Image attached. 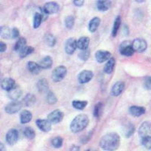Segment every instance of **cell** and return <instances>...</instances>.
<instances>
[{
  "mask_svg": "<svg viewBox=\"0 0 151 151\" xmlns=\"http://www.w3.org/2000/svg\"><path fill=\"white\" fill-rule=\"evenodd\" d=\"M0 86L5 91H9L12 88L15 86V81L12 78H5L0 83Z\"/></svg>",
  "mask_w": 151,
  "mask_h": 151,
  "instance_id": "cell-17",
  "label": "cell"
},
{
  "mask_svg": "<svg viewBox=\"0 0 151 151\" xmlns=\"http://www.w3.org/2000/svg\"><path fill=\"white\" fill-rule=\"evenodd\" d=\"M33 118V115L30 111L27 110H24L21 112L20 114V121L21 123L26 124L30 122Z\"/></svg>",
  "mask_w": 151,
  "mask_h": 151,
  "instance_id": "cell-20",
  "label": "cell"
},
{
  "mask_svg": "<svg viewBox=\"0 0 151 151\" xmlns=\"http://www.w3.org/2000/svg\"><path fill=\"white\" fill-rule=\"evenodd\" d=\"M120 25H121V17H119V16H117L116 18L115 21H114V23H113V29H112V36H113V37L116 36L119 29V27H120Z\"/></svg>",
  "mask_w": 151,
  "mask_h": 151,
  "instance_id": "cell-30",
  "label": "cell"
},
{
  "mask_svg": "<svg viewBox=\"0 0 151 151\" xmlns=\"http://www.w3.org/2000/svg\"><path fill=\"white\" fill-rule=\"evenodd\" d=\"M111 58V54L108 51L105 50H98L95 53V59L98 63H104L108 60Z\"/></svg>",
  "mask_w": 151,
  "mask_h": 151,
  "instance_id": "cell-13",
  "label": "cell"
},
{
  "mask_svg": "<svg viewBox=\"0 0 151 151\" xmlns=\"http://www.w3.org/2000/svg\"><path fill=\"white\" fill-rule=\"evenodd\" d=\"M119 52L124 56L130 57L133 55L134 51L132 46V42L130 41H125L121 43L119 47Z\"/></svg>",
  "mask_w": 151,
  "mask_h": 151,
  "instance_id": "cell-6",
  "label": "cell"
},
{
  "mask_svg": "<svg viewBox=\"0 0 151 151\" xmlns=\"http://www.w3.org/2000/svg\"><path fill=\"white\" fill-rule=\"evenodd\" d=\"M0 151H6V148L2 142H0Z\"/></svg>",
  "mask_w": 151,
  "mask_h": 151,
  "instance_id": "cell-48",
  "label": "cell"
},
{
  "mask_svg": "<svg viewBox=\"0 0 151 151\" xmlns=\"http://www.w3.org/2000/svg\"><path fill=\"white\" fill-rule=\"evenodd\" d=\"M63 142H64L63 138L60 137H55V138H53V139L52 140V141H51L52 147L55 148H57V149L61 147L62 145H63Z\"/></svg>",
  "mask_w": 151,
  "mask_h": 151,
  "instance_id": "cell-39",
  "label": "cell"
},
{
  "mask_svg": "<svg viewBox=\"0 0 151 151\" xmlns=\"http://www.w3.org/2000/svg\"><path fill=\"white\" fill-rule=\"evenodd\" d=\"M103 113V104L101 102L97 104L94 108V116L95 118H100Z\"/></svg>",
  "mask_w": 151,
  "mask_h": 151,
  "instance_id": "cell-36",
  "label": "cell"
},
{
  "mask_svg": "<svg viewBox=\"0 0 151 151\" xmlns=\"http://www.w3.org/2000/svg\"><path fill=\"white\" fill-rule=\"evenodd\" d=\"M69 151H80V150H79V147L76 145H73Z\"/></svg>",
  "mask_w": 151,
  "mask_h": 151,
  "instance_id": "cell-47",
  "label": "cell"
},
{
  "mask_svg": "<svg viewBox=\"0 0 151 151\" xmlns=\"http://www.w3.org/2000/svg\"><path fill=\"white\" fill-rule=\"evenodd\" d=\"M37 127L43 132H48L52 129V123L48 119H39L36 121Z\"/></svg>",
  "mask_w": 151,
  "mask_h": 151,
  "instance_id": "cell-14",
  "label": "cell"
},
{
  "mask_svg": "<svg viewBox=\"0 0 151 151\" xmlns=\"http://www.w3.org/2000/svg\"><path fill=\"white\" fill-rule=\"evenodd\" d=\"M134 132V126L132 123L127 124L126 127L124 129V134L126 137H130Z\"/></svg>",
  "mask_w": 151,
  "mask_h": 151,
  "instance_id": "cell-38",
  "label": "cell"
},
{
  "mask_svg": "<svg viewBox=\"0 0 151 151\" xmlns=\"http://www.w3.org/2000/svg\"><path fill=\"white\" fill-rule=\"evenodd\" d=\"M87 104L88 102L86 101H78V100H76V101H73L72 102V106H73L74 108L79 110H82L86 108Z\"/></svg>",
  "mask_w": 151,
  "mask_h": 151,
  "instance_id": "cell-32",
  "label": "cell"
},
{
  "mask_svg": "<svg viewBox=\"0 0 151 151\" xmlns=\"http://www.w3.org/2000/svg\"><path fill=\"white\" fill-rule=\"evenodd\" d=\"M42 21H43V18L41 13H39V12L35 13L34 17H33V28H34V29H37V28H39V27L41 25Z\"/></svg>",
  "mask_w": 151,
  "mask_h": 151,
  "instance_id": "cell-31",
  "label": "cell"
},
{
  "mask_svg": "<svg viewBox=\"0 0 151 151\" xmlns=\"http://www.w3.org/2000/svg\"><path fill=\"white\" fill-rule=\"evenodd\" d=\"M24 134L26 138L28 140H33L36 136V132H35L34 129L31 127H26L24 129Z\"/></svg>",
  "mask_w": 151,
  "mask_h": 151,
  "instance_id": "cell-34",
  "label": "cell"
},
{
  "mask_svg": "<svg viewBox=\"0 0 151 151\" xmlns=\"http://www.w3.org/2000/svg\"><path fill=\"white\" fill-rule=\"evenodd\" d=\"M18 132L16 129H12L7 132L5 136L6 142L10 146H13L18 141Z\"/></svg>",
  "mask_w": 151,
  "mask_h": 151,
  "instance_id": "cell-10",
  "label": "cell"
},
{
  "mask_svg": "<svg viewBox=\"0 0 151 151\" xmlns=\"http://www.w3.org/2000/svg\"><path fill=\"white\" fill-rule=\"evenodd\" d=\"M52 64H53V60L50 56H45L39 63V65L41 67L42 70V69L46 70V69L51 68L52 67Z\"/></svg>",
  "mask_w": 151,
  "mask_h": 151,
  "instance_id": "cell-23",
  "label": "cell"
},
{
  "mask_svg": "<svg viewBox=\"0 0 151 151\" xmlns=\"http://www.w3.org/2000/svg\"><path fill=\"white\" fill-rule=\"evenodd\" d=\"M100 24H101V19L99 17H93L91 21H90L89 24H88V30L91 33H94L98 29Z\"/></svg>",
  "mask_w": 151,
  "mask_h": 151,
  "instance_id": "cell-25",
  "label": "cell"
},
{
  "mask_svg": "<svg viewBox=\"0 0 151 151\" xmlns=\"http://www.w3.org/2000/svg\"><path fill=\"white\" fill-rule=\"evenodd\" d=\"M90 43V39L88 36H82L76 40V47L79 50H85L88 48Z\"/></svg>",
  "mask_w": 151,
  "mask_h": 151,
  "instance_id": "cell-18",
  "label": "cell"
},
{
  "mask_svg": "<svg viewBox=\"0 0 151 151\" xmlns=\"http://www.w3.org/2000/svg\"><path fill=\"white\" fill-rule=\"evenodd\" d=\"M45 42L47 45L50 47L55 46L56 44V38L51 33H47L45 36Z\"/></svg>",
  "mask_w": 151,
  "mask_h": 151,
  "instance_id": "cell-35",
  "label": "cell"
},
{
  "mask_svg": "<svg viewBox=\"0 0 151 151\" xmlns=\"http://www.w3.org/2000/svg\"><path fill=\"white\" fill-rule=\"evenodd\" d=\"M19 29L17 28L14 27L12 29V33H11V39H17L19 36Z\"/></svg>",
  "mask_w": 151,
  "mask_h": 151,
  "instance_id": "cell-43",
  "label": "cell"
},
{
  "mask_svg": "<svg viewBox=\"0 0 151 151\" xmlns=\"http://www.w3.org/2000/svg\"><path fill=\"white\" fill-rule=\"evenodd\" d=\"M100 147L106 151H115L120 145V137L116 132L105 134L100 141Z\"/></svg>",
  "mask_w": 151,
  "mask_h": 151,
  "instance_id": "cell-1",
  "label": "cell"
},
{
  "mask_svg": "<svg viewBox=\"0 0 151 151\" xmlns=\"http://www.w3.org/2000/svg\"><path fill=\"white\" fill-rule=\"evenodd\" d=\"M89 123V119L86 114L76 116L71 122L70 129L73 133H79L84 130Z\"/></svg>",
  "mask_w": 151,
  "mask_h": 151,
  "instance_id": "cell-2",
  "label": "cell"
},
{
  "mask_svg": "<svg viewBox=\"0 0 151 151\" xmlns=\"http://www.w3.org/2000/svg\"><path fill=\"white\" fill-rule=\"evenodd\" d=\"M58 101V98L55 93L52 91H48L46 94V102L49 104H55Z\"/></svg>",
  "mask_w": 151,
  "mask_h": 151,
  "instance_id": "cell-37",
  "label": "cell"
},
{
  "mask_svg": "<svg viewBox=\"0 0 151 151\" xmlns=\"http://www.w3.org/2000/svg\"><path fill=\"white\" fill-rule=\"evenodd\" d=\"M11 33H12V29L9 27H0V36L3 39H5V40L11 39Z\"/></svg>",
  "mask_w": 151,
  "mask_h": 151,
  "instance_id": "cell-29",
  "label": "cell"
},
{
  "mask_svg": "<svg viewBox=\"0 0 151 151\" xmlns=\"http://www.w3.org/2000/svg\"><path fill=\"white\" fill-rule=\"evenodd\" d=\"M27 69L33 74H39L41 72L42 69L39 64H36L34 61H29L27 63Z\"/></svg>",
  "mask_w": 151,
  "mask_h": 151,
  "instance_id": "cell-26",
  "label": "cell"
},
{
  "mask_svg": "<svg viewBox=\"0 0 151 151\" xmlns=\"http://www.w3.org/2000/svg\"><path fill=\"white\" fill-rule=\"evenodd\" d=\"M64 119V113L60 110H55L48 116V120L52 124H58Z\"/></svg>",
  "mask_w": 151,
  "mask_h": 151,
  "instance_id": "cell-7",
  "label": "cell"
},
{
  "mask_svg": "<svg viewBox=\"0 0 151 151\" xmlns=\"http://www.w3.org/2000/svg\"><path fill=\"white\" fill-rule=\"evenodd\" d=\"M136 2H138V3H142V2H144L145 0H135Z\"/></svg>",
  "mask_w": 151,
  "mask_h": 151,
  "instance_id": "cell-49",
  "label": "cell"
},
{
  "mask_svg": "<svg viewBox=\"0 0 151 151\" xmlns=\"http://www.w3.org/2000/svg\"><path fill=\"white\" fill-rule=\"evenodd\" d=\"M7 49V45L3 42L0 41V52H5Z\"/></svg>",
  "mask_w": 151,
  "mask_h": 151,
  "instance_id": "cell-46",
  "label": "cell"
},
{
  "mask_svg": "<svg viewBox=\"0 0 151 151\" xmlns=\"http://www.w3.org/2000/svg\"><path fill=\"white\" fill-rule=\"evenodd\" d=\"M85 0H73V3L77 7H81L84 5Z\"/></svg>",
  "mask_w": 151,
  "mask_h": 151,
  "instance_id": "cell-45",
  "label": "cell"
},
{
  "mask_svg": "<svg viewBox=\"0 0 151 151\" xmlns=\"http://www.w3.org/2000/svg\"><path fill=\"white\" fill-rule=\"evenodd\" d=\"M74 23H75V19L73 16H67L65 18V27L67 29H72L74 26Z\"/></svg>",
  "mask_w": 151,
  "mask_h": 151,
  "instance_id": "cell-40",
  "label": "cell"
},
{
  "mask_svg": "<svg viewBox=\"0 0 151 151\" xmlns=\"http://www.w3.org/2000/svg\"><path fill=\"white\" fill-rule=\"evenodd\" d=\"M33 52H34V48H33V47L26 46L24 47L21 52H19V55H20V58H26L28 55L33 53Z\"/></svg>",
  "mask_w": 151,
  "mask_h": 151,
  "instance_id": "cell-33",
  "label": "cell"
},
{
  "mask_svg": "<svg viewBox=\"0 0 151 151\" xmlns=\"http://www.w3.org/2000/svg\"><path fill=\"white\" fill-rule=\"evenodd\" d=\"M22 94L21 88L18 86H14L12 89L8 91V97L12 101H18Z\"/></svg>",
  "mask_w": 151,
  "mask_h": 151,
  "instance_id": "cell-16",
  "label": "cell"
},
{
  "mask_svg": "<svg viewBox=\"0 0 151 151\" xmlns=\"http://www.w3.org/2000/svg\"><path fill=\"white\" fill-rule=\"evenodd\" d=\"M125 89V83L122 81H118L113 85L111 88V94L113 96H119Z\"/></svg>",
  "mask_w": 151,
  "mask_h": 151,
  "instance_id": "cell-15",
  "label": "cell"
},
{
  "mask_svg": "<svg viewBox=\"0 0 151 151\" xmlns=\"http://www.w3.org/2000/svg\"><path fill=\"white\" fill-rule=\"evenodd\" d=\"M27 46V40L25 38L21 37L19 38L17 41L16 42L15 45H14V51L16 52H20L24 47Z\"/></svg>",
  "mask_w": 151,
  "mask_h": 151,
  "instance_id": "cell-28",
  "label": "cell"
},
{
  "mask_svg": "<svg viewBox=\"0 0 151 151\" xmlns=\"http://www.w3.org/2000/svg\"><path fill=\"white\" fill-rule=\"evenodd\" d=\"M93 76H94V73H93L92 71L85 70H83L82 72L79 73V75H78V82L80 84H86L92 79Z\"/></svg>",
  "mask_w": 151,
  "mask_h": 151,
  "instance_id": "cell-9",
  "label": "cell"
},
{
  "mask_svg": "<svg viewBox=\"0 0 151 151\" xmlns=\"http://www.w3.org/2000/svg\"><path fill=\"white\" fill-rule=\"evenodd\" d=\"M67 73V67L64 66H58L52 71V79L55 83H59L64 79Z\"/></svg>",
  "mask_w": 151,
  "mask_h": 151,
  "instance_id": "cell-3",
  "label": "cell"
},
{
  "mask_svg": "<svg viewBox=\"0 0 151 151\" xmlns=\"http://www.w3.org/2000/svg\"><path fill=\"white\" fill-rule=\"evenodd\" d=\"M146 112V109L143 106H132L129 108V113L133 116H141L143 114H144Z\"/></svg>",
  "mask_w": 151,
  "mask_h": 151,
  "instance_id": "cell-19",
  "label": "cell"
},
{
  "mask_svg": "<svg viewBox=\"0 0 151 151\" xmlns=\"http://www.w3.org/2000/svg\"><path fill=\"white\" fill-rule=\"evenodd\" d=\"M23 104L18 101H12L11 103L8 104L5 107V112L9 114H14L21 110Z\"/></svg>",
  "mask_w": 151,
  "mask_h": 151,
  "instance_id": "cell-5",
  "label": "cell"
},
{
  "mask_svg": "<svg viewBox=\"0 0 151 151\" xmlns=\"http://www.w3.org/2000/svg\"><path fill=\"white\" fill-rule=\"evenodd\" d=\"M77 48L76 47V40L75 38H69L66 41L64 50L67 55H73L75 52L76 49Z\"/></svg>",
  "mask_w": 151,
  "mask_h": 151,
  "instance_id": "cell-11",
  "label": "cell"
},
{
  "mask_svg": "<svg viewBox=\"0 0 151 151\" xmlns=\"http://www.w3.org/2000/svg\"><path fill=\"white\" fill-rule=\"evenodd\" d=\"M36 98L33 94H27L26 96L24 97V100H23L22 104H24L26 106H31L35 104L36 103Z\"/></svg>",
  "mask_w": 151,
  "mask_h": 151,
  "instance_id": "cell-27",
  "label": "cell"
},
{
  "mask_svg": "<svg viewBox=\"0 0 151 151\" xmlns=\"http://www.w3.org/2000/svg\"><path fill=\"white\" fill-rule=\"evenodd\" d=\"M90 56V50L88 48L85 50H81V52L79 54V58L83 60H87L89 58Z\"/></svg>",
  "mask_w": 151,
  "mask_h": 151,
  "instance_id": "cell-42",
  "label": "cell"
},
{
  "mask_svg": "<svg viewBox=\"0 0 151 151\" xmlns=\"http://www.w3.org/2000/svg\"><path fill=\"white\" fill-rule=\"evenodd\" d=\"M111 2L110 0H98L97 1V9L100 12H106L110 8Z\"/></svg>",
  "mask_w": 151,
  "mask_h": 151,
  "instance_id": "cell-21",
  "label": "cell"
},
{
  "mask_svg": "<svg viewBox=\"0 0 151 151\" xmlns=\"http://www.w3.org/2000/svg\"><path fill=\"white\" fill-rule=\"evenodd\" d=\"M36 87H37L38 91L40 93H45L48 92V88H49V85H48V81L45 79H41L38 81L37 84H36Z\"/></svg>",
  "mask_w": 151,
  "mask_h": 151,
  "instance_id": "cell-22",
  "label": "cell"
},
{
  "mask_svg": "<svg viewBox=\"0 0 151 151\" xmlns=\"http://www.w3.org/2000/svg\"><path fill=\"white\" fill-rule=\"evenodd\" d=\"M132 46L134 52L141 53V52L146 51L147 48V43L146 40H144V39L137 38L132 42Z\"/></svg>",
  "mask_w": 151,
  "mask_h": 151,
  "instance_id": "cell-4",
  "label": "cell"
},
{
  "mask_svg": "<svg viewBox=\"0 0 151 151\" xmlns=\"http://www.w3.org/2000/svg\"><path fill=\"white\" fill-rule=\"evenodd\" d=\"M144 88L147 90H150L151 88V79L150 77H147V79L145 80L144 83Z\"/></svg>",
  "mask_w": 151,
  "mask_h": 151,
  "instance_id": "cell-44",
  "label": "cell"
},
{
  "mask_svg": "<svg viewBox=\"0 0 151 151\" xmlns=\"http://www.w3.org/2000/svg\"><path fill=\"white\" fill-rule=\"evenodd\" d=\"M115 64L116 60L113 58H110L108 60H106V63L104 66V71L105 73L106 74H110L113 73V70H114V67H115Z\"/></svg>",
  "mask_w": 151,
  "mask_h": 151,
  "instance_id": "cell-24",
  "label": "cell"
},
{
  "mask_svg": "<svg viewBox=\"0 0 151 151\" xmlns=\"http://www.w3.org/2000/svg\"><path fill=\"white\" fill-rule=\"evenodd\" d=\"M141 143L147 150H150L151 148V137H146L141 138Z\"/></svg>",
  "mask_w": 151,
  "mask_h": 151,
  "instance_id": "cell-41",
  "label": "cell"
},
{
  "mask_svg": "<svg viewBox=\"0 0 151 151\" xmlns=\"http://www.w3.org/2000/svg\"><path fill=\"white\" fill-rule=\"evenodd\" d=\"M138 134L141 138L151 137V127L149 122H144L141 124L138 130Z\"/></svg>",
  "mask_w": 151,
  "mask_h": 151,
  "instance_id": "cell-12",
  "label": "cell"
},
{
  "mask_svg": "<svg viewBox=\"0 0 151 151\" xmlns=\"http://www.w3.org/2000/svg\"><path fill=\"white\" fill-rule=\"evenodd\" d=\"M42 11L47 15L56 14L57 12H58L59 11V5L55 2H46L42 9Z\"/></svg>",
  "mask_w": 151,
  "mask_h": 151,
  "instance_id": "cell-8",
  "label": "cell"
}]
</instances>
